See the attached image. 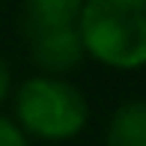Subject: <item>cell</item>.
Here are the masks:
<instances>
[{
	"mask_svg": "<svg viewBox=\"0 0 146 146\" xmlns=\"http://www.w3.org/2000/svg\"><path fill=\"white\" fill-rule=\"evenodd\" d=\"M108 146H146V98H128L108 122Z\"/></svg>",
	"mask_w": 146,
	"mask_h": 146,
	"instance_id": "cell-4",
	"label": "cell"
},
{
	"mask_svg": "<svg viewBox=\"0 0 146 146\" xmlns=\"http://www.w3.org/2000/svg\"><path fill=\"white\" fill-rule=\"evenodd\" d=\"M84 0H24V21L30 27H66L78 21Z\"/></svg>",
	"mask_w": 146,
	"mask_h": 146,
	"instance_id": "cell-5",
	"label": "cell"
},
{
	"mask_svg": "<svg viewBox=\"0 0 146 146\" xmlns=\"http://www.w3.org/2000/svg\"><path fill=\"white\" fill-rule=\"evenodd\" d=\"M15 116L24 134L63 143L87 128L90 104L75 84L51 75H36L15 90Z\"/></svg>",
	"mask_w": 146,
	"mask_h": 146,
	"instance_id": "cell-2",
	"label": "cell"
},
{
	"mask_svg": "<svg viewBox=\"0 0 146 146\" xmlns=\"http://www.w3.org/2000/svg\"><path fill=\"white\" fill-rule=\"evenodd\" d=\"M75 27L84 54L102 66L119 72L146 66V0H84Z\"/></svg>",
	"mask_w": 146,
	"mask_h": 146,
	"instance_id": "cell-1",
	"label": "cell"
},
{
	"mask_svg": "<svg viewBox=\"0 0 146 146\" xmlns=\"http://www.w3.org/2000/svg\"><path fill=\"white\" fill-rule=\"evenodd\" d=\"M27 45L36 66L51 78L78 69L87 57L75 24H66V27H30L27 24Z\"/></svg>",
	"mask_w": 146,
	"mask_h": 146,
	"instance_id": "cell-3",
	"label": "cell"
},
{
	"mask_svg": "<svg viewBox=\"0 0 146 146\" xmlns=\"http://www.w3.org/2000/svg\"><path fill=\"white\" fill-rule=\"evenodd\" d=\"M9 92H12V72H9V63L0 57V108L9 98Z\"/></svg>",
	"mask_w": 146,
	"mask_h": 146,
	"instance_id": "cell-7",
	"label": "cell"
},
{
	"mask_svg": "<svg viewBox=\"0 0 146 146\" xmlns=\"http://www.w3.org/2000/svg\"><path fill=\"white\" fill-rule=\"evenodd\" d=\"M0 146H30L27 134L6 116H0Z\"/></svg>",
	"mask_w": 146,
	"mask_h": 146,
	"instance_id": "cell-6",
	"label": "cell"
}]
</instances>
